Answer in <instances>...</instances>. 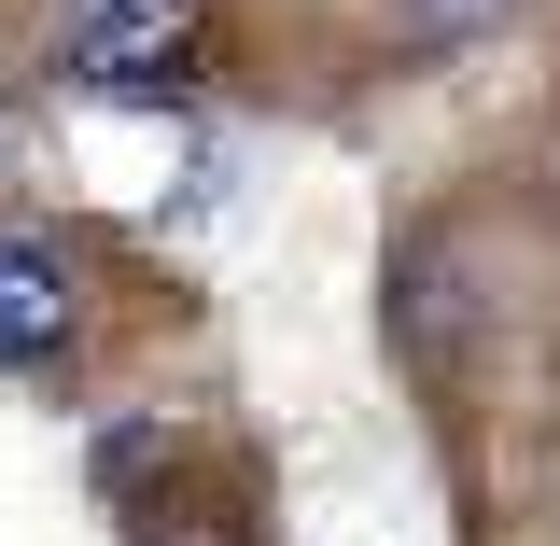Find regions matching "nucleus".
Returning a JSON list of instances; mask_svg holds the SVG:
<instances>
[{"instance_id":"obj_3","label":"nucleus","mask_w":560,"mask_h":546,"mask_svg":"<svg viewBox=\"0 0 560 546\" xmlns=\"http://www.w3.org/2000/svg\"><path fill=\"white\" fill-rule=\"evenodd\" d=\"M393 323H407L420 379H463V350H477V309H463V280H448V253H407V294H393Z\"/></svg>"},{"instance_id":"obj_1","label":"nucleus","mask_w":560,"mask_h":546,"mask_svg":"<svg viewBox=\"0 0 560 546\" xmlns=\"http://www.w3.org/2000/svg\"><path fill=\"white\" fill-rule=\"evenodd\" d=\"M197 57H210V0H57L70 98H183Z\"/></svg>"},{"instance_id":"obj_4","label":"nucleus","mask_w":560,"mask_h":546,"mask_svg":"<svg viewBox=\"0 0 560 546\" xmlns=\"http://www.w3.org/2000/svg\"><path fill=\"white\" fill-rule=\"evenodd\" d=\"M533 0H393V28H407L420 57H448V43H490V28H518Z\"/></svg>"},{"instance_id":"obj_2","label":"nucleus","mask_w":560,"mask_h":546,"mask_svg":"<svg viewBox=\"0 0 560 546\" xmlns=\"http://www.w3.org/2000/svg\"><path fill=\"white\" fill-rule=\"evenodd\" d=\"M70 337H84V253L57 224H0V379L57 364Z\"/></svg>"}]
</instances>
